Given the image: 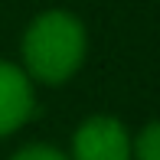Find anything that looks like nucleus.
<instances>
[{
    "instance_id": "obj_1",
    "label": "nucleus",
    "mask_w": 160,
    "mask_h": 160,
    "mask_svg": "<svg viewBox=\"0 0 160 160\" xmlns=\"http://www.w3.org/2000/svg\"><path fill=\"white\" fill-rule=\"evenodd\" d=\"M88 36L75 13L69 10H46L26 26L23 33V72L30 82L62 85L82 69Z\"/></svg>"
},
{
    "instance_id": "obj_2",
    "label": "nucleus",
    "mask_w": 160,
    "mask_h": 160,
    "mask_svg": "<svg viewBox=\"0 0 160 160\" xmlns=\"http://www.w3.org/2000/svg\"><path fill=\"white\" fill-rule=\"evenodd\" d=\"M69 160H134V137L111 114H92L72 134Z\"/></svg>"
},
{
    "instance_id": "obj_3",
    "label": "nucleus",
    "mask_w": 160,
    "mask_h": 160,
    "mask_svg": "<svg viewBox=\"0 0 160 160\" xmlns=\"http://www.w3.org/2000/svg\"><path fill=\"white\" fill-rule=\"evenodd\" d=\"M36 98H33V82L20 65L0 59V137L13 134L33 118Z\"/></svg>"
},
{
    "instance_id": "obj_4",
    "label": "nucleus",
    "mask_w": 160,
    "mask_h": 160,
    "mask_svg": "<svg viewBox=\"0 0 160 160\" xmlns=\"http://www.w3.org/2000/svg\"><path fill=\"white\" fill-rule=\"evenodd\" d=\"M134 160H160V121H150L134 137Z\"/></svg>"
},
{
    "instance_id": "obj_5",
    "label": "nucleus",
    "mask_w": 160,
    "mask_h": 160,
    "mask_svg": "<svg viewBox=\"0 0 160 160\" xmlns=\"http://www.w3.org/2000/svg\"><path fill=\"white\" fill-rule=\"evenodd\" d=\"M10 160H69L59 147H49V144H26L20 147Z\"/></svg>"
}]
</instances>
